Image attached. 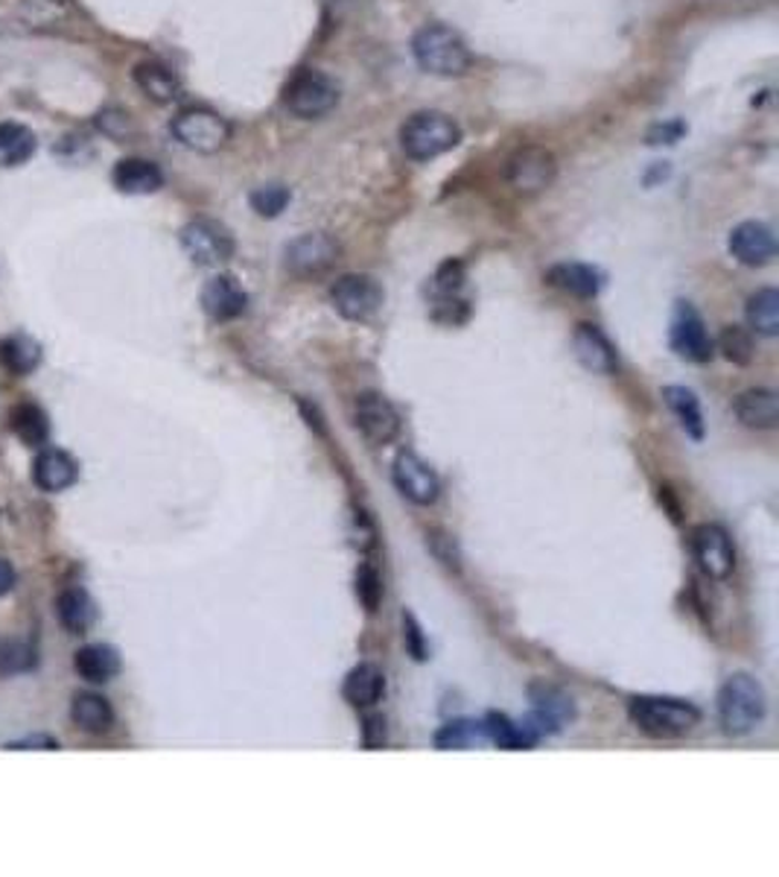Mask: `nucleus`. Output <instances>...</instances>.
<instances>
[{
  "mask_svg": "<svg viewBox=\"0 0 779 877\" xmlns=\"http://www.w3.org/2000/svg\"><path fill=\"white\" fill-rule=\"evenodd\" d=\"M170 129L181 147L202 153V156L220 153L228 140H231V124H228L225 117L217 115L213 108L202 106L179 112V115L172 117Z\"/></svg>",
  "mask_w": 779,
  "mask_h": 877,
  "instance_id": "nucleus-5",
  "label": "nucleus"
},
{
  "mask_svg": "<svg viewBox=\"0 0 779 877\" xmlns=\"http://www.w3.org/2000/svg\"><path fill=\"white\" fill-rule=\"evenodd\" d=\"M485 731L496 747L512 749V752H517V749H531L537 743V734L528 729V725H517V722L508 720L505 713H496V711L487 713Z\"/></svg>",
  "mask_w": 779,
  "mask_h": 877,
  "instance_id": "nucleus-33",
  "label": "nucleus"
},
{
  "mask_svg": "<svg viewBox=\"0 0 779 877\" xmlns=\"http://www.w3.org/2000/svg\"><path fill=\"white\" fill-rule=\"evenodd\" d=\"M112 179L114 188L120 194H131V197H147V194L164 188V173L147 158H123L114 167Z\"/></svg>",
  "mask_w": 779,
  "mask_h": 877,
  "instance_id": "nucleus-19",
  "label": "nucleus"
},
{
  "mask_svg": "<svg viewBox=\"0 0 779 877\" xmlns=\"http://www.w3.org/2000/svg\"><path fill=\"white\" fill-rule=\"evenodd\" d=\"M35 153V135L24 124H0V167H18Z\"/></svg>",
  "mask_w": 779,
  "mask_h": 877,
  "instance_id": "nucleus-30",
  "label": "nucleus"
},
{
  "mask_svg": "<svg viewBox=\"0 0 779 877\" xmlns=\"http://www.w3.org/2000/svg\"><path fill=\"white\" fill-rule=\"evenodd\" d=\"M301 410H304V416H307V425H309V427H316L318 434H325V425H322V416H318V413H316V407L309 410V404H307V401H301Z\"/></svg>",
  "mask_w": 779,
  "mask_h": 877,
  "instance_id": "nucleus-47",
  "label": "nucleus"
},
{
  "mask_svg": "<svg viewBox=\"0 0 779 877\" xmlns=\"http://www.w3.org/2000/svg\"><path fill=\"white\" fill-rule=\"evenodd\" d=\"M718 345H722L724 357L736 366H747L754 361V336L750 331L741 328V325H727L718 336Z\"/></svg>",
  "mask_w": 779,
  "mask_h": 877,
  "instance_id": "nucleus-36",
  "label": "nucleus"
},
{
  "mask_svg": "<svg viewBox=\"0 0 779 877\" xmlns=\"http://www.w3.org/2000/svg\"><path fill=\"white\" fill-rule=\"evenodd\" d=\"M181 247L199 267H220L234 254L231 231L217 220H193L181 229Z\"/></svg>",
  "mask_w": 779,
  "mask_h": 877,
  "instance_id": "nucleus-7",
  "label": "nucleus"
},
{
  "mask_svg": "<svg viewBox=\"0 0 779 877\" xmlns=\"http://www.w3.org/2000/svg\"><path fill=\"white\" fill-rule=\"evenodd\" d=\"M354 425L371 445H389L400 434V416L380 393H362L354 401Z\"/></svg>",
  "mask_w": 779,
  "mask_h": 877,
  "instance_id": "nucleus-12",
  "label": "nucleus"
},
{
  "mask_svg": "<svg viewBox=\"0 0 779 877\" xmlns=\"http://www.w3.org/2000/svg\"><path fill=\"white\" fill-rule=\"evenodd\" d=\"M730 252L745 267H765L777 254V240L765 222L747 220L730 231Z\"/></svg>",
  "mask_w": 779,
  "mask_h": 877,
  "instance_id": "nucleus-15",
  "label": "nucleus"
},
{
  "mask_svg": "<svg viewBox=\"0 0 779 877\" xmlns=\"http://www.w3.org/2000/svg\"><path fill=\"white\" fill-rule=\"evenodd\" d=\"M765 711H768V697H765L762 685L747 672L730 676L718 690V720H722L724 734L730 738L750 734L765 720Z\"/></svg>",
  "mask_w": 779,
  "mask_h": 877,
  "instance_id": "nucleus-1",
  "label": "nucleus"
},
{
  "mask_svg": "<svg viewBox=\"0 0 779 877\" xmlns=\"http://www.w3.org/2000/svg\"><path fill=\"white\" fill-rule=\"evenodd\" d=\"M403 644H407V649L412 652L414 661H423V658H427V640H423V631L409 612H403Z\"/></svg>",
  "mask_w": 779,
  "mask_h": 877,
  "instance_id": "nucleus-42",
  "label": "nucleus"
},
{
  "mask_svg": "<svg viewBox=\"0 0 779 877\" xmlns=\"http://www.w3.org/2000/svg\"><path fill=\"white\" fill-rule=\"evenodd\" d=\"M249 202H252V208L260 217H277L290 206V190L284 185H263L249 197Z\"/></svg>",
  "mask_w": 779,
  "mask_h": 877,
  "instance_id": "nucleus-37",
  "label": "nucleus"
},
{
  "mask_svg": "<svg viewBox=\"0 0 779 877\" xmlns=\"http://www.w3.org/2000/svg\"><path fill=\"white\" fill-rule=\"evenodd\" d=\"M386 693V676L377 665H359L345 676L341 685V697L354 708H371L377 706Z\"/></svg>",
  "mask_w": 779,
  "mask_h": 877,
  "instance_id": "nucleus-20",
  "label": "nucleus"
},
{
  "mask_svg": "<svg viewBox=\"0 0 779 877\" xmlns=\"http://www.w3.org/2000/svg\"><path fill=\"white\" fill-rule=\"evenodd\" d=\"M462 129L444 112H418L400 129V147L414 161H430L459 147Z\"/></svg>",
  "mask_w": 779,
  "mask_h": 877,
  "instance_id": "nucleus-4",
  "label": "nucleus"
},
{
  "mask_svg": "<svg viewBox=\"0 0 779 877\" xmlns=\"http://www.w3.org/2000/svg\"><path fill=\"white\" fill-rule=\"evenodd\" d=\"M21 7H30V9H39V12H27V21L33 27H44V24H53V21H62L65 18V9L59 7L56 0H24Z\"/></svg>",
  "mask_w": 779,
  "mask_h": 877,
  "instance_id": "nucleus-41",
  "label": "nucleus"
},
{
  "mask_svg": "<svg viewBox=\"0 0 779 877\" xmlns=\"http://www.w3.org/2000/svg\"><path fill=\"white\" fill-rule=\"evenodd\" d=\"M464 281V263L462 261H446L441 263V270L435 272V290H439L444 299L455 295L462 290Z\"/></svg>",
  "mask_w": 779,
  "mask_h": 877,
  "instance_id": "nucleus-39",
  "label": "nucleus"
},
{
  "mask_svg": "<svg viewBox=\"0 0 779 877\" xmlns=\"http://www.w3.org/2000/svg\"><path fill=\"white\" fill-rule=\"evenodd\" d=\"M135 83L138 88L147 94L152 103H172L179 97V80L172 74L170 67L161 65V62H140L135 67Z\"/></svg>",
  "mask_w": 779,
  "mask_h": 877,
  "instance_id": "nucleus-27",
  "label": "nucleus"
},
{
  "mask_svg": "<svg viewBox=\"0 0 779 877\" xmlns=\"http://www.w3.org/2000/svg\"><path fill=\"white\" fill-rule=\"evenodd\" d=\"M391 477H394V486H398V492L403 494L407 501L418 503V507H430V503L439 501L441 494L439 474H435L418 453L412 451L398 453V460L391 466Z\"/></svg>",
  "mask_w": 779,
  "mask_h": 877,
  "instance_id": "nucleus-13",
  "label": "nucleus"
},
{
  "mask_svg": "<svg viewBox=\"0 0 779 877\" xmlns=\"http://www.w3.org/2000/svg\"><path fill=\"white\" fill-rule=\"evenodd\" d=\"M558 161L546 147H523L508 158V181L519 194H540L555 181Z\"/></svg>",
  "mask_w": 779,
  "mask_h": 877,
  "instance_id": "nucleus-11",
  "label": "nucleus"
},
{
  "mask_svg": "<svg viewBox=\"0 0 779 877\" xmlns=\"http://www.w3.org/2000/svg\"><path fill=\"white\" fill-rule=\"evenodd\" d=\"M747 325L762 336L779 334V293L773 288L756 290L747 299Z\"/></svg>",
  "mask_w": 779,
  "mask_h": 877,
  "instance_id": "nucleus-31",
  "label": "nucleus"
},
{
  "mask_svg": "<svg viewBox=\"0 0 779 877\" xmlns=\"http://www.w3.org/2000/svg\"><path fill=\"white\" fill-rule=\"evenodd\" d=\"M7 749H12V752H18V749H33V752H56L59 749V740L56 738H48V734H33V738H24V740H15V743H7Z\"/></svg>",
  "mask_w": 779,
  "mask_h": 877,
  "instance_id": "nucleus-44",
  "label": "nucleus"
},
{
  "mask_svg": "<svg viewBox=\"0 0 779 877\" xmlns=\"http://www.w3.org/2000/svg\"><path fill=\"white\" fill-rule=\"evenodd\" d=\"M56 615L71 635H85L97 620V606L85 588H65L56 599Z\"/></svg>",
  "mask_w": 779,
  "mask_h": 877,
  "instance_id": "nucleus-24",
  "label": "nucleus"
},
{
  "mask_svg": "<svg viewBox=\"0 0 779 877\" xmlns=\"http://www.w3.org/2000/svg\"><path fill=\"white\" fill-rule=\"evenodd\" d=\"M284 103L295 117L313 121V117L327 115L339 103V88L327 74L307 67V71H301L295 76L293 83L286 85Z\"/></svg>",
  "mask_w": 779,
  "mask_h": 877,
  "instance_id": "nucleus-6",
  "label": "nucleus"
},
{
  "mask_svg": "<svg viewBox=\"0 0 779 877\" xmlns=\"http://www.w3.org/2000/svg\"><path fill=\"white\" fill-rule=\"evenodd\" d=\"M672 348L692 363L713 361V336L689 302H677L672 320Z\"/></svg>",
  "mask_w": 779,
  "mask_h": 877,
  "instance_id": "nucleus-14",
  "label": "nucleus"
},
{
  "mask_svg": "<svg viewBox=\"0 0 779 877\" xmlns=\"http://www.w3.org/2000/svg\"><path fill=\"white\" fill-rule=\"evenodd\" d=\"M482 740H487V731L482 722L459 720V722H446L444 729L435 734V747L439 749H467V747H473V743H482Z\"/></svg>",
  "mask_w": 779,
  "mask_h": 877,
  "instance_id": "nucleus-35",
  "label": "nucleus"
},
{
  "mask_svg": "<svg viewBox=\"0 0 779 877\" xmlns=\"http://www.w3.org/2000/svg\"><path fill=\"white\" fill-rule=\"evenodd\" d=\"M336 313L348 322H366L380 311L382 290L371 275H341L330 288Z\"/></svg>",
  "mask_w": 779,
  "mask_h": 877,
  "instance_id": "nucleus-9",
  "label": "nucleus"
},
{
  "mask_svg": "<svg viewBox=\"0 0 779 877\" xmlns=\"http://www.w3.org/2000/svg\"><path fill=\"white\" fill-rule=\"evenodd\" d=\"M71 717L88 734H106L114 725V711L108 706V699L99 697V693H91V690L76 693L74 706H71Z\"/></svg>",
  "mask_w": 779,
  "mask_h": 877,
  "instance_id": "nucleus-26",
  "label": "nucleus"
},
{
  "mask_svg": "<svg viewBox=\"0 0 779 877\" xmlns=\"http://www.w3.org/2000/svg\"><path fill=\"white\" fill-rule=\"evenodd\" d=\"M531 702H535V731H558L567 720H572V699L558 688L549 685H535L531 688Z\"/></svg>",
  "mask_w": 779,
  "mask_h": 877,
  "instance_id": "nucleus-22",
  "label": "nucleus"
},
{
  "mask_svg": "<svg viewBox=\"0 0 779 877\" xmlns=\"http://www.w3.org/2000/svg\"><path fill=\"white\" fill-rule=\"evenodd\" d=\"M35 661H39V656H35L33 644H27V640H18V638L0 640V679L33 670Z\"/></svg>",
  "mask_w": 779,
  "mask_h": 877,
  "instance_id": "nucleus-34",
  "label": "nucleus"
},
{
  "mask_svg": "<svg viewBox=\"0 0 779 877\" xmlns=\"http://www.w3.org/2000/svg\"><path fill=\"white\" fill-rule=\"evenodd\" d=\"M681 135H683V124L654 126V129L649 132V144H674Z\"/></svg>",
  "mask_w": 779,
  "mask_h": 877,
  "instance_id": "nucleus-45",
  "label": "nucleus"
},
{
  "mask_svg": "<svg viewBox=\"0 0 779 877\" xmlns=\"http://www.w3.org/2000/svg\"><path fill=\"white\" fill-rule=\"evenodd\" d=\"M9 425H12V434L30 448H41L50 439L48 413L41 410L39 404H15L9 413Z\"/></svg>",
  "mask_w": 779,
  "mask_h": 877,
  "instance_id": "nucleus-28",
  "label": "nucleus"
},
{
  "mask_svg": "<svg viewBox=\"0 0 779 877\" xmlns=\"http://www.w3.org/2000/svg\"><path fill=\"white\" fill-rule=\"evenodd\" d=\"M628 713L633 725L654 740L683 738L701 722L698 708L672 697H633Z\"/></svg>",
  "mask_w": 779,
  "mask_h": 877,
  "instance_id": "nucleus-3",
  "label": "nucleus"
},
{
  "mask_svg": "<svg viewBox=\"0 0 779 877\" xmlns=\"http://www.w3.org/2000/svg\"><path fill=\"white\" fill-rule=\"evenodd\" d=\"M549 284L576 299H593L601 290V272L587 263H558L549 270Z\"/></svg>",
  "mask_w": 779,
  "mask_h": 877,
  "instance_id": "nucleus-23",
  "label": "nucleus"
},
{
  "mask_svg": "<svg viewBox=\"0 0 779 877\" xmlns=\"http://www.w3.org/2000/svg\"><path fill=\"white\" fill-rule=\"evenodd\" d=\"M339 261V243L330 234H301L284 249V267L295 279L322 275Z\"/></svg>",
  "mask_w": 779,
  "mask_h": 877,
  "instance_id": "nucleus-8",
  "label": "nucleus"
},
{
  "mask_svg": "<svg viewBox=\"0 0 779 877\" xmlns=\"http://www.w3.org/2000/svg\"><path fill=\"white\" fill-rule=\"evenodd\" d=\"M736 416L750 430H773L779 425V398L773 389H747L736 401Z\"/></svg>",
  "mask_w": 779,
  "mask_h": 877,
  "instance_id": "nucleus-21",
  "label": "nucleus"
},
{
  "mask_svg": "<svg viewBox=\"0 0 779 877\" xmlns=\"http://www.w3.org/2000/svg\"><path fill=\"white\" fill-rule=\"evenodd\" d=\"M572 348H576L578 363L585 366L587 372H596V375H613L619 369V357L617 348L610 345V340L601 334L596 325H578V331L572 334Z\"/></svg>",
  "mask_w": 779,
  "mask_h": 877,
  "instance_id": "nucleus-17",
  "label": "nucleus"
},
{
  "mask_svg": "<svg viewBox=\"0 0 779 877\" xmlns=\"http://www.w3.org/2000/svg\"><path fill=\"white\" fill-rule=\"evenodd\" d=\"M362 747L366 749H382L386 747V720L380 713H368L362 720Z\"/></svg>",
  "mask_w": 779,
  "mask_h": 877,
  "instance_id": "nucleus-43",
  "label": "nucleus"
},
{
  "mask_svg": "<svg viewBox=\"0 0 779 877\" xmlns=\"http://www.w3.org/2000/svg\"><path fill=\"white\" fill-rule=\"evenodd\" d=\"M692 553L709 580H727L736 567V550L730 535L718 524H701L692 530Z\"/></svg>",
  "mask_w": 779,
  "mask_h": 877,
  "instance_id": "nucleus-10",
  "label": "nucleus"
},
{
  "mask_svg": "<svg viewBox=\"0 0 779 877\" xmlns=\"http://www.w3.org/2000/svg\"><path fill=\"white\" fill-rule=\"evenodd\" d=\"M663 395H666V404L672 407V413L677 416L683 430L692 439H704V413H701V404L695 398V393L686 389V386H666Z\"/></svg>",
  "mask_w": 779,
  "mask_h": 877,
  "instance_id": "nucleus-32",
  "label": "nucleus"
},
{
  "mask_svg": "<svg viewBox=\"0 0 779 877\" xmlns=\"http://www.w3.org/2000/svg\"><path fill=\"white\" fill-rule=\"evenodd\" d=\"M76 477H80V466L71 453L48 448L35 457L33 480L41 492H65L76 483Z\"/></svg>",
  "mask_w": 779,
  "mask_h": 877,
  "instance_id": "nucleus-18",
  "label": "nucleus"
},
{
  "mask_svg": "<svg viewBox=\"0 0 779 877\" xmlns=\"http://www.w3.org/2000/svg\"><path fill=\"white\" fill-rule=\"evenodd\" d=\"M249 295L236 284L234 275H213L202 288V311L213 322H231L243 316Z\"/></svg>",
  "mask_w": 779,
  "mask_h": 877,
  "instance_id": "nucleus-16",
  "label": "nucleus"
},
{
  "mask_svg": "<svg viewBox=\"0 0 779 877\" xmlns=\"http://www.w3.org/2000/svg\"><path fill=\"white\" fill-rule=\"evenodd\" d=\"M97 126L103 132H106L108 138H129L131 135V121L126 112H117V108H106V112H99L97 115Z\"/></svg>",
  "mask_w": 779,
  "mask_h": 877,
  "instance_id": "nucleus-40",
  "label": "nucleus"
},
{
  "mask_svg": "<svg viewBox=\"0 0 779 877\" xmlns=\"http://www.w3.org/2000/svg\"><path fill=\"white\" fill-rule=\"evenodd\" d=\"M15 588V567L9 565L7 558H0V597Z\"/></svg>",
  "mask_w": 779,
  "mask_h": 877,
  "instance_id": "nucleus-46",
  "label": "nucleus"
},
{
  "mask_svg": "<svg viewBox=\"0 0 779 877\" xmlns=\"http://www.w3.org/2000/svg\"><path fill=\"white\" fill-rule=\"evenodd\" d=\"M357 597H359V603L366 606L368 615H373V612L380 608L382 580H380V574H377V567H371V565L359 567L357 571Z\"/></svg>",
  "mask_w": 779,
  "mask_h": 877,
  "instance_id": "nucleus-38",
  "label": "nucleus"
},
{
  "mask_svg": "<svg viewBox=\"0 0 779 877\" xmlns=\"http://www.w3.org/2000/svg\"><path fill=\"white\" fill-rule=\"evenodd\" d=\"M0 363H3L12 375H30V372L39 369L41 345L35 343L33 336L27 334L7 336V340L0 343Z\"/></svg>",
  "mask_w": 779,
  "mask_h": 877,
  "instance_id": "nucleus-29",
  "label": "nucleus"
},
{
  "mask_svg": "<svg viewBox=\"0 0 779 877\" xmlns=\"http://www.w3.org/2000/svg\"><path fill=\"white\" fill-rule=\"evenodd\" d=\"M74 667L85 681L103 685V681H112L120 672V656L108 644H88V647H82L76 652Z\"/></svg>",
  "mask_w": 779,
  "mask_h": 877,
  "instance_id": "nucleus-25",
  "label": "nucleus"
},
{
  "mask_svg": "<svg viewBox=\"0 0 779 877\" xmlns=\"http://www.w3.org/2000/svg\"><path fill=\"white\" fill-rule=\"evenodd\" d=\"M414 62L435 76H462L471 71L473 56L464 39L446 24L421 27L412 39Z\"/></svg>",
  "mask_w": 779,
  "mask_h": 877,
  "instance_id": "nucleus-2",
  "label": "nucleus"
}]
</instances>
